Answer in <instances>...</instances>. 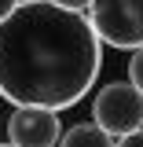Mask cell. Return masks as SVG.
<instances>
[{"mask_svg":"<svg viewBox=\"0 0 143 147\" xmlns=\"http://www.w3.org/2000/svg\"><path fill=\"white\" fill-rule=\"evenodd\" d=\"M114 147H143V129H140V132H128V136H121Z\"/></svg>","mask_w":143,"mask_h":147,"instance_id":"7","label":"cell"},{"mask_svg":"<svg viewBox=\"0 0 143 147\" xmlns=\"http://www.w3.org/2000/svg\"><path fill=\"white\" fill-rule=\"evenodd\" d=\"M7 140L15 147H59L62 121L48 107H15L7 114Z\"/></svg>","mask_w":143,"mask_h":147,"instance_id":"4","label":"cell"},{"mask_svg":"<svg viewBox=\"0 0 143 147\" xmlns=\"http://www.w3.org/2000/svg\"><path fill=\"white\" fill-rule=\"evenodd\" d=\"M0 147H15V144H11V140H7V144H0Z\"/></svg>","mask_w":143,"mask_h":147,"instance_id":"10","label":"cell"},{"mask_svg":"<svg viewBox=\"0 0 143 147\" xmlns=\"http://www.w3.org/2000/svg\"><path fill=\"white\" fill-rule=\"evenodd\" d=\"M103 70V40L85 11L22 0L0 22V96L11 107H77Z\"/></svg>","mask_w":143,"mask_h":147,"instance_id":"1","label":"cell"},{"mask_svg":"<svg viewBox=\"0 0 143 147\" xmlns=\"http://www.w3.org/2000/svg\"><path fill=\"white\" fill-rule=\"evenodd\" d=\"M52 4H59V7H70V11H88L92 0H52Z\"/></svg>","mask_w":143,"mask_h":147,"instance_id":"8","label":"cell"},{"mask_svg":"<svg viewBox=\"0 0 143 147\" xmlns=\"http://www.w3.org/2000/svg\"><path fill=\"white\" fill-rule=\"evenodd\" d=\"M128 81H132V85L143 92V44H140L132 55H128Z\"/></svg>","mask_w":143,"mask_h":147,"instance_id":"6","label":"cell"},{"mask_svg":"<svg viewBox=\"0 0 143 147\" xmlns=\"http://www.w3.org/2000/svg\"><path fill=\"white\" fill-rule=\"evenodd\" d=\"M103 44L117 52H136L143 44V0H92L85 11Z\"/></svg>","mask_w":143,"mask_h":147,"instance_id":"2","label":"cell"},{"mask_svg":"<svg viewBox=\"0 0 143 147\" xmlns=\"http://www.w3.org/2000/svg\"><path fill=\"white\" fill-rule=\"evenodd\" d=\"M92 121L107 129L114 140L143 129V92L132 81H110L92 99Z\"/></svg>","mask_w":143,"mask_h":147,"instance_id":"3","label":"cell"},{"mask_svg":"<svg viewBox=\"0 0 143 147\" xmlns=\"http://www.w3.org/2000/svg\"><path fill=\"white\" fill-rule=\"evenodd\" d=\"M117 140L110 136L107 129H99L95 121H77V125H70L66 132H62V140H59V147H114Z\"/></svg>","mask_w":143,"mask_h":147,"instance_id":"5","label":"cell"},{"mask_svg":"<svg viewBox=\"0 0 143 147\" xmlns=\"http://www.w3.org/2000/svg\"><path fill=\"white\" fill-rule=\"evenodd\" d=\"M18 4H22V0H0V22H4V18L11 15V11H15Z\"/></svg>","mask_w":143,"mask_h":147,"instance_id":"9","label":"cell"}]
</instances>
